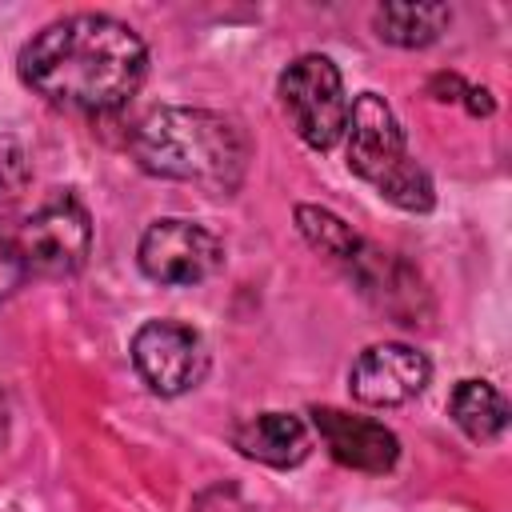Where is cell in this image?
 Here are the masks:
<instances>
[{
  "mask_svg": "<svg viewBox=\"0 0 512 512\" xmlns=\"http://www.w3.org/2000/svg\"><path fill=\"white\" fill-rule=\"evenodd\" d=\"M28 180H32V164L24 144L16 136H0V212H8L28 192Z\"/></svg>",
  "mask_w": 512,
  "mask_h": 512,
  "instance_id": "cell-14",
  "label": "cell"
},
{
  "mask_svg": "<svg viewBox=\"0 0 512 512\" xmlns=\"http://www.w3.org/2000/svg\"><path fill=\"white\" fill-rule=\"evenodd\" d=\"M448 412H452L456 428L468 440H476V444L496 440L504 432V424H508V404H504V396L488 380H460L452 388Z\"/></svg>",
  "mask_w": 512,
  "mask_h": 512,
  "instance_id": "cell-11",
  "label": "cell"
},
{
  "mask_svg": "<svg viewBox=\"0 0 512 512\" xmlns=\"http://www.w3.org/2000/svg\"><path fill=\"white\" fill-rule=\"evenodd\" d=\"M16 244L24 252L28 272L72 276L88 260V248H92V224H88L84 204L76 196H68V192L52 196L48 204H40L28 216V224L20 228Z\"/></svg>",
  "mask_w": 512,
  "mask_h": 512,
  "instance_id": "cell-5",
  "label": "cell"
},
{
  "mask_svg": "<svg viewBox=\"0 0 512 512\" xmlns=\"http://www.w3.org/2000/svg\"><path fill=\"white\" fill-rule=\"evenodd\" d=\"M28 276V264H24V252L16 244V236L0 232V300L12 296Z\"/></svg>",
  "mask_w": 512,
  "mask_h": 512,
  "instance_id": "cell-15",
  "label": "cell"
},
{
  "mask_svg": "<svg viewBox=\"0 0 512 512\" xmlns=\"http://www.w3.org/2000/svg\"><path fill=\"white\" fill-rule=\"evenodd\" d=\"M132 364L144 376V384L160 396H180L188 392L208 364L204 340L176 320H148L132 336Z\"/></svg>",
  "mask_w": 512,
  "mask_h": 512,
  "instance_id": "cell-7",
  "label": "cell"
},
{
  "mask_svg": "<svg viewBox=\"0 0 512 512\" xmlns=\"http://www.w3.org/2000/svg\"><path fill=\"white\" fill-rule=\"evenodd\" d=\"M344 152L348 168L368 180L388 204L404 212H428L436 204L432 176L408 156L404 132L376 92H360L348 104V124H344Z\"/></svg>",
  "mask_w": 512,
  "mask_h": 512,
  "instance_id": "cell-3",
  "label": "cell"
},
{
  "mask_svg": "<svg viewBox=\"0 0 512 512\" xmlns=\"http://www.w3.org/2000/svg\"><path fill=\"white\" fill-rule=\"evenodd\" d=\"M132 156L152 176L232 192L244 176L248 136L236 120L208 108H156L140 120Z\"/></svg>",
  "mask_w": 512,
  "mask_h": 512,
  "instance_id": "cell-2",
  "label": "cell"
},
{
  "mask_svg": "<svg viewBox=\"0 0 512 512\" xmlns=\"http://www.w3.org/2000/svg\"><path fill=\"white\" fill-rule=\"evenodd\" d=\"M220 264V240L180 216H164L156 224H148V232L140 236V268L148 280L156 284H200L204 276H212Z\"/></svg>",
  "mask_w": 512,
  "mask_h": 512,
  "instance_id": "cell-6",
  "label": "cell"
},
{
  "mask_svg": "<svg viewBox=\"0 0 512 512\" xmlns=\"http://www.w3.org/2000/svg\"><path fill=\"white\" fill-rule=\"evenodd\" d=\"M232 444L248 460H260L272 468H292L308 456V428L292 412H260V416H248L244 424H236Z\"/></svg>",
  "mask_w": 512,
  "mask_h": 512,
  "instance_id": "cell-10",
  "label": "cell"
},
{
  "mask_svg": "<svg viewBox=\"0 0 512 512\" xmlns=\"http://www.w3.org/2000/svg\"><path fill=\"white\" fill-rule=\"evenodd\" d=\"M312 424H316L324 448L332 452V460H340L344 468L388 472L400 456L396 432L384 428L380 420L352 416V412H340V408H312Z\"/></svg>",
  "mask_w": 512,
  "mask_h": 512,
  "instance_id": "cell-9",
  "label": "cell"
},
{
  "mask_svg": "<svg viewBox=\"0 0 512 512\" xmlns=\"http://www.w3.org/2000/svg\"><path fill=\"white\" fill-rule=\"evenodd\" d=\"M8 440V400H4V388H0V444Z\"/></svg>",
  "mask_w": 512,
  "mask_h": 512,
  "instance_id": "cell-18",
  "label": "cell"
},
{
  "mask_svg": "<svg viewBox=\"0 0 512 512\" xmlns=\"http://www.w3.org/2000/svg\"><path fill=\"white\" fill-rule=\"evenodd\" d=\"M148 72L144 40L116 16L72 12L20 48V80L56 108L112 112Z\"/></svg>",
  "mask_w": 512,
  "mask_h": 512,
  "instance_id": "cell-1",
  "label": "cell"
},
{
  "mask_svg": "<svg viewBox=\"0 0 512 512\" xmlns=\"http://www.w3.org/2000/svg\"><path fill=\"white\" fill-rule=\"evenodd\" d=\"M452 12L448 4H380L376 8V36L400 48H424L440 40Z\"/></svg>",
  "mask_w": 512,
  "mask_h": 512,
  "instance_id": "cell-12",
  "label": "cell"
},
{
  "mask_svg": "<svg viewBox=\"0 0 512 512\" xmlns=\"http://www.w3.org/2000/svg\"><path fill=\"white\" fill-rule=\"evenodd\" d=\"M428 376H432V364L424 352H416L408 344H372L356 356V364L348 372V388L360 404L392 408V404L420 396Z\"/></svg>",
  "mask_w": 512,
  "mask_h": 512,
  "instance_id": "cell-8",
  "label": "cell"
},
{
  "mask_svg": "<svg viewBox=\"0 0 512 512\" xmlns=\"http://www.w3.org/2000/svg\"><path fill=\"white\" fill-rule=\"evenodd\" d=\"M464 104H468L472 116H492V108H496L488 88H464Z\"/></svg>",
  "mask_w": 512,
  "mask_h": 512,
  "instance_id": "cell-17",
  "label": "cell"
},
{
  "mask_svg": "<svg viewBox=\"0 0 512 512\" xmlns=\"http://www.w3.org/2000/svg\"><path fill=\"white\" fill-rule=\"evenodd\" d=\"M280 104H284L296 136L308 148L328 152V148H336L344 140L348 96H344L340 68L328 56L308 52V56L292 60L280 72Z\"/></svg>",
  "mask_w": 512,
  "mask_h": 512,
  "instance_id": "cell-4",
  "label": "cell"
},
{
  "mask_svg": "<svg viewBox=\"0 0 512 512\" xmlns=\"http://www.w3.org/2000/svg\"><path fill=\"white\" fill-rule=\"evenodd\" d=\"M464 80L460 76H436L432 80V92H436V100H464Z\"/></svg>",
  "mask_w": 512,
  "mask_h": 512,
  "instance_id": "cell-16",
  "label": "cell"
},
{
  "mask_svg": "<svg viewBox=\"0 0 512 512\" xmlns=\"http://www.w3.org/2000/svg\"><path fill=\"white\" fill-rule=\"evenodd\" d=\"M296 228H300V236L316 248V252H324V256H332V260H344V264H356L360 260V236L336 216V212H328V208H316V204H300L296 208Z\"/></svg>",
  "mask_w": 512,
  "mask_h": 512,
  "instance_id": "cell-13",
  "label": "cell"
}]
</instances>
